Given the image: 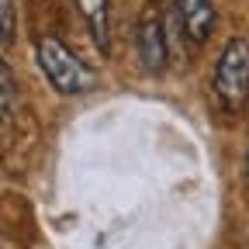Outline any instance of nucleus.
Here are the masks:
<instances>
[{
	"label": "nucleus",
	"instance_id": "nucleus-2",
	"mask_svg": "<svg viewBox=\"0 0 249 249\" xmlns=\"http://www.w3.org/2000/svg\"><path fill=\"white\" fill-rule=\"evenodd\" d=\"M214 97L222 107L239 111L249 97V42L246 38H229L222 55H218V66L211 76Z\"/></svg>",
	"mask_w": 249,
	"mask_h": 249
},
{
	"label": "nucleus",
	"instance_id": "nucleus-5",
	"mask_svg": "<svg viewBox=\"0 0 249 249\" xmlns=\"http://www.w3.org/2000/svg\"><path fill=\"white\" fill-rule=\"evenodd\" d=\"M80 18L87 21L90 28V38L97 42L101 52H107V42H111V14H107V0H73Z\"/></svg>",
	"mask_w": 249,
	"mask_h": 249
},
{
	"label": "nucleus",
	"instance_id": "nucleus-3",
	"mask_svg": "<svg viewBox=\"0 0 249 249\" xmlns=\"http://www.w3.org/2000/svg\"><path fill=\"white\" fill-rule=\"evenodd\" d=\"M139 59L149 73H163L166 59H170V42H166L163 21L152 7H145L139 18Z\"/></svg>",
	"mask_w": 249,
	"mask_h": 249
},
{
	"label": "nucleus",
	"instance_id": "nucleus-7",
	"mask_svg": "<svg viewBox=\"0 0 249 249\" xmlns=\"http://www.w3.org/2000/svg\"><path fill=\"white\" fill-rule=\"evenodd\" d=\"M18 35V18H14V0H0V49H11Z\"/></svg>",
	"mask_w": 249,
	"mask_h": 249
},
{
	"label": "nucleus",
	"instance_id": "nucleus-6",
	"mask_svg": "<svg viewBox=\"0 0 249 249\" xmlns=\"http://www.w3.org/2000/svg\"><path fill=\"white\" fill-rule=\"evenodd\" d=\"M18 111V80L11 73V66L0 59V124L11 121Z\"/></svg>",
	"mask_w": 249,
	"mask_h": 249
},
{
	"label": "nucleus",
	"instance_id": "nucleus-4",
	"mask_svg": "<svg viewBox=\"0 0 249 249\" xmlns=\"http://www.w3.org/2000/svg\"><path fill=\"white\" fill-rule=\"evenodd\" d=\"M173 24L191 45H201L214 31V4L211 0H173Z\"/></svg>",
	"mask_w": 249,
	"mask_h": 249
},
{
	"label": "nucleus",
	"instance_id": "nucleus-1",
	"mask_svg": "<svg viewBox=\"0 0 249 249\" xmlns=\"http://www.w3.org/2000/svg\"><path fill=\"white\" fill-rule=\"evenodd\" d=\"M35 59H38V70L45 73V80L66 97H76V93L93 87V70L52 35H42L35 42Z\"/></svg>",
	"mask_w": 249,
	"mask_h": 249
},
{
	"label": "nucleus",
	"instance_id": "nucleus-8",
	"mask_svg": "<svg viewBox=\"0 0 249 249\" xmlns=\"http://www.w3.org/2000/svg\"><path fill=\"white\" fill-rule=\"evenodd\" d=\"M246 183H249V152H246Z\"/></svg>",
	"mask_w": 249,
	"mask_h": 249
}]
</instances>
